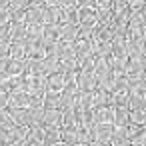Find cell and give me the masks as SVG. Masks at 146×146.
Wrapping results in <instances>:
<instances>
[{"label":"cell","mask_w":146,"mask_h":146,"mask_svg":"<svg viewBox=\"0 0 146 146\" xmlns=\"http://www.w3.org/2000/svg\"><path fill=\"white\" fill-rule=\"evenodd\" d=\"M74 82H76L78 92H94L96 90V78H94V74H80V72H76Z\"/></svg>","instance_id":"obj_1"},{"label":"cell","mask_w":146,"mask_h":146,"mask_svg":"<svg viewBox=\"0 0 146 146\" xmlns=\"http://www.w3.org/2000/svg\"><path fill=\"white\" fill-rule=\"evenodd\" d=\"M6 110H8L14 126H24V128L30 126V110L28 108H6Z\"/></svg>","instance_id":"obj_2"},{"label":"cell","mask_w":146,"mask_h":146,"mask_svg":"<svg viewBox=\"0 0 146 146\" xmlns=\"http://www.w3.org/2000/svg\"><path fill=\"white\" fill-rule=\"evenodd\" d=\"M90 40H92L94 44H104V42H112V34H110V28H108V24H96V26L92 28Z\"/></svg>","instance_id":"obj_3"},{"label":"cell","mask_w":146,"mask_h":146,"mask_svg":"<svg viewBox=\"0 0 146 146\" xmlns=\"http://www.w3.org/2000/svg\"><path fill=\"white\" fill-rule=\"evenodd\" d=\"M46 46L44 42H24V58H44Z\"/></svg>","instance_id":"obj_4"},{"label":"cell","mask_w":146,"mask_h":146,"mask_svg":"<svg viewBox=\"0 0 146 146\" xmlns=\"http://www.w3.org/2000/svg\"><path fill=\"white\" fill-rule=\"evenodd\" d=\"M48 90L46 86V76L36 74V76H28V94H44Z\"/></svg>","instance_id":"obj_5"},{"label":"cell","mask_w":146,"mask_h":146,"mask_svg":"<svg viewBox=\"0 0 146 146\" xmlns=\"http://www.w3.org/2000/svg\"><path fill=\"white\" fill-rule=\"evenodd\" d=\"M72 50H74L76 60L90 58L92 56V40H76V42H72Z\"/></svg>","instance_id":"obj_6"},{"label":"cell","mask_w":146,"mask_h":146,"mask_svg":"<svg viewBox=\"0 0 146 146\" xmlns=\"http://www.w3.org/2000/svg\"><path fill=\"white\" fill-rule=\"evenodd\" d=\"M4 74H6V76H20V74H26V58H24V60H12V58H6Z\"/></svg>","instance_id":"obj_7"},{"label":"cell","mask_w":146,"mask_h":146,"mask_svg":"<svg viewBox=\"0 0 146 146\" xmlns=\"http://www.w3.org/2000/svg\"><path fill=\"white\" fill-rule=\"evenodd\" d=\"M92 108H112V92L94 90L92 92Z\"/></svg>","instance_id":"obj_8"},{"label":"cell","mask_w":146,"mask_h":146,"mask_svg":"<svg viewBox=\"0 0 146 146\" xmlns=\"http://www.w3.org/2000/svg\"><path fill=\"white\" fill-rule=\"evenodd\" d=\"M62 126V110H44L42 128H60Z\"/></svg>","instance_id":"obj_9"},{"label":"cell","mask_w":146,"mask_h":146,"mask_svg":"<svg viewBox=\"0 0 146 146\" xmlns=\"http://www.w3.org/2000/svg\"><path fill=\"white\" fill-rule=\"evenodd\" d=\"M78 24L94 28L96 26V8H78Z\"/></svg>","instance_id":"obj_10"},{"label":"cell","mask_w":146,"mask_h":146,"mask_svg":"<svg viewBox=\"0 0 146 146\" xmlns=\"http://www.w3.org/2000/svg\"><path fill=\"white\" fill-rule=\"evenodd\" d=\"M6 108H28V94L26 92H8V106Z\"/></svg>","instance_id":"obj_11"},{"label":"cell","mask_w":146,"mask_h":146,"mask_svg":"<svg viewBox=\"0 0 146 146\" xmlns=\"http://www.w3.org/2000/svg\"><path fill=\"white\" fill-rule=\"evenodd\" d=\"M24 26H44L42 10H38V8H26L24 10Z\"/></svg>","instance_id":"obj_12"},{"label":"cell","mask_w":146,"mask_h":146,"mask_svg":"<svg viewBox=\"0 0 146 146\" xmlns=\"http://www.w3.org/2000/svg\"><path fill=\"white\" fill-rule=\"evenodd\" d=\"M42 108L44 110H60V92L46 90L42 94Z\"/></svg>","instance_id":"obj_13"},{"label":"cell","mask_w":146,"mask_h":146,"mask_svg":"<svg viewBox=\"0 0 146 146\" xmlns=\"http://www.w3.org/2000/svg\"><path fill=\"white\" fill-rule=\"evenodd\" d=\"M110 144H112V146H128V144H130L128 126H122V128H116V126H114V132H112Z\"/></svg>","instance_id":"obj_14"},{"label":"cell","mask_w":146,"mask_h":146,"mask_svg":"<svg viewBox=\"0 0 146 146\" xmlns=\"http://www.w3.org/2000/svg\"><path fill=\"white\" fill-rule=\"evenodd\" d=\"M112 132H114L112 124H96L94 126V138H96L94 142H110Z\"/></svg>","instance_id":"obj_15"},{"label":"cell","mask_w":146,"mask_h":146,"mask_svg":"<svg viewBox=\"0 0 146 146\" xmlns=\"http://www.w3.org/2000/svg\"><path fill=\"white\" fill-rule=\"evenodd\" d=\"M60 142H64V144H70V146H76V144H80L78 126H72V128H60Z\"/></svg>","instance_id":"obj_16"},{"label":"cell","mask_w":146,"mask_h":146,"mask_svg":"<svg viewBox=\"0 0 146 146\" xmlns=\"http://www.w3.org/2000/svg\"><path fill=\"white\" fill-rule=\"evenodd\" d=\"M58 34H60V42H74L76 40V34H78V26L58 24Z\"/></svg>","instance_id":"obj_17"},{"label":"cell","mask_w":146,"mask_h":146,"mask_svg":"<svg viewBox=\"0 0 146 146\" xmlns=\"http://www.w3.org/2000/svg\"><path fill=\"white\" fill-rule=\"evenodd\" d=\"M94 110V124H112L114 108H92Z\"/></svg>","instance_id":"obj_18"},{"label":"cell","mask_w":146,"mask_h":146,"mask_svg":"<svg viewBox=\"0 0 146 146\" xmlns=\"http://www.w3.org/2000/svg\"><path fill=\"white\" fill-rule=\"evenodd\" d=\"M130 124V110L128 108H114V118H112V126L122 128Z\"/></svg>","instance_id":"obj_19"},{"label":"cell","mask_w":146,"mask_h":146,"mask_svg":"<svg viewBox=\"0 0 146 146\" xmlns=\"http://www.w3.org/2000/svg\"><path fill=\"white\" fill-rule=\"evenodd\" d=\"M58 40H60L58 26H48V24H44V26H42V42H44V46L54 44V42H58Z\"/></svg>","instance_id":"obj_20"},{"label":"cell","mask_w":146,"mask_h":146,"mask_svg":"<svg viewBox=\"0 0 146 146\" xmlns=\"http://www.w3.org/2000/svg\"><path fill=\"white\" fill-rule=\"evenodd\" d=\"M78 8H62L60 6V24H72L78 26Z\"/></svg>","instance_id":"obj_21"},{"label":"cell","mask_w":146,"mask_h":146,"mask_svg":"<svg viewBox=\"0 0 146 146\" xmlns=\"http://www.w3.org/2000/svg\"><path fill=\"white\" fill-rule=\"evenodd\" d=\"M46 86L50 92H62V88L66 86V80L62 74H50L46 76Z\"/></svg>","instance_id":"obj_22"},{"label":"cell","mask_w":146,"mask_h":146,"mask_svg":"<svg viewBox=\"0 0 146 146\" xmlns=\"http://www.w3.org/2000/svg\"><path fill=\"white\" fill-rule=\"evenodd\" d=\"M42 20L48 26H58L60 24V8H44L42 10Z\"/></svg>","instance_id":"obj_23"},{"label":"cell","mask_w":146,"mask_h":146,"mask_svg":"<svg viewBox=\"0 0 146 146\" xmlns=\"http://www.w3.org/2000/svg\"><path fill=\"white\" fill-rule=\"evenodd\" d=\"M26 40V26L22 22L18 24H10V42H24Z\"/></svg>","instance_id":"obj_24"},{"label":"cell","mask_w":146,"mask_h":146,"mask_svg":"<svg viewBox=\"0 0 146 146\" xmlns=\"http://www.w3.org/2000/svg\"><path fill=\"white\" fill-rule=\"evenodd\" d=\"M60 142V128H44V138L42 146H52Z\"/></svg>","instance_id":"obj_25"},{"label":"cell","mask_w":146,"mask_h":146,"mask_svg":"<svg viewBox=\"0 0 146 146\" xmlns=\"http://www.w3.org/2000/svg\"><path fill=\"white\" fill-rule=\"evenodd\" d=\"M146 106V94H132L128 98V110H144Z\"/></svg>","instance_id":"obj_26"},{"label":"cell","mask_w":146,"mask_h":146,"mask_svg":"<svg viewBox=\"0 0 146 146\" xmlns=\"http://www.w3.org/2000/svg\"><path fill=\"white\" fill-rule=\"evenodd\" d=\"M26 132H28V128H24V126H14V128H10V144H24Z\"/></svg>","instance_id":"obj_27"},{"label":"cell","mask_w":146,"mask_h":146,"mask_svg":"<svg viewBox=\"0 0 146 146\" xmlns=\"http://www.w3.org/2000/svg\"><path fill=\"white\" fill-rule=\"evenodd\" d=\"M42 138H44V128H42V126H36V128H28L24 142H26V144H36V142L42 144Z\"/></svg>","instance_id":"obj_28"},{"label":"cell","mask_w":146,"mask_h":146,"mask_svg":"<svg viewBox=\"0 0 146 146\" xmlns=\"http://www.w3.org/2000/svg\"><path fill=\"white\" fill-rule=\"evenodd\" d=\"M112 44V42H110ZM112 60L126 64L128 60V52H126V44H112Z\"/></svg>","instance_id":"obj_29"},{"label":"cell","mask_w":146,"mask_h":146,"mask_svg":"<svg viewBox=\"0 0 146 146\" xmlns=\"http://www.w3.org/2000/svg\"><path fill=\"white\" fill-rule=\"evenodd\" d=\"M72 126H78L74 108H64L62 110V126L60 128H72Z\"/></svg>","instance_id":"obj_30"},{"label":"cell","mask_w":146,"mask_h":146,"mask_svg":"<svg viewBox=\"0 0 146 146\" xmlns=\"http://www.w3.org/2000/svg\"><path fill=\"white\" fill-rule=\"evenodd\" d=\"M8 58H12V60H24V44H20V42H10Z\"/></svg>","instance_id":"obj_31"},{"label":"cell","mask_w":146,"mask_h":146,"mask_svg":"<svg viewBox=\"0 0 146 146\" xmlns=\"http://www.w3.org/2000/svg\"><path fill=\"white\" fill-rule=\"evenodd\" d=\"M94 60H96L94 56L78 60V72L80 74H94Z\"/></svg>","instance_id":"obj_32"},{"label":"cell","mask_w":146,"mask_h":146,"mask_svg":"<svg viewBox=\"0 0 146 146\" xmlns=\"http://www.w3.org/2000/svg\"><path fill=\"white\" fill-rule=\"evenodd\" d=\"M28 110H30V126H28V128H36V126H42L44 108H28Z\"/></svg>","instance_id":"obj_33"},{"label":"cell","mask_w":146,"mask_h":146,"mask_svg":"<svg viewBox=\"0 0 146 146\" xmlns=\"http://www.w3.org/2000/svg\"><path fill=\"white\" fill-rule=\"evenodd\" d=\"M112 8H96V24H110Z\"/></svg>","instance_id":"obj_34"},{"label":"cell","mask_w":146,"mask_h":146,"mask_svg":"<svg viewBox=\"0 0 146 146\" xmlns=\"http://www.w3.org/2000/svg\"><path fill=\"white\" fill-rule=\"evenodd\" d=\"M144 122H146L144 110H130V124H136V126H144Z\"/></svg>","instance_id":"obj_35"},{"label":"cell","mask_w":146,"mask_h":146,"mask_svg":"<svg viewBox=\"0 0 146 146\" xmlns=\"http://www.w3.org/2000/svg\"><path fill=\"white\" fill-rule=\"evenodd\" d=\"M130 146H146V132H144V128L130 136Z\"/></svg>","instance_id":"obj_36"},{"label":"cell","mask_w":146,"mask_h":146,"mask_svg":"<svg viewBox=\"0 0 146 146\" xmlns=\"http://www.w3.org/2000/svg\"><path fill=\"white\" fill-rule=\"evenodd\" d=\"M0 128H6V130L14 128V122H12V118H10V114H8L6 108L0 110Z\"/></svg>","instance_id":"obj_37"},{"label":"cell","mask_w":146,"mask_h":146,"mask_svg":"<svg viewBox=\"0 0 146 146\" xmlns=\"http://www.w3.org/2000/svg\"><path fill=\"white\" fill-rule=\"evenodd\" d=\"M8 8L10 10H26L28 0H8Z\"/></svg>","instance_id":"obj_38"},{"label":"cell","mask_w":146,"mask_h":146,"mask_svg":"<svg viewBox=\"0 0 146 146\" xmlns=\"http://www.w3.org/2000/svg\"><path fill=\"white\" fill-rule=\"evenodd\" d=\"M110 8L112 12H120L128 8V0H110Z\"/></svg>","instance_id":"obj_39"},{"label":"cell","mask_w":146,"mask_h":146,"mask_svg":"<svg viewBox=\"0 0 146 146\" xmlns=\"http://www.w3.org/2000/svg\"><path fill=\"white\" fill-rule=\"evenodd\" d=\"M28 108H42V96L40 94H28Z\"/></svg>","instance_id":"obj_40"},{"label":"cell","mask_w":146,"mask_h":146,"mask_svg":"<svg viewBox=\"0 0 146 146\" xmlns=\"http://www.w3.org/2000/svg\"><path fill=\"white\" fill-rule=\"evenodd\" d=\"M0 42H10V24L0 26Z\"/></svg>","instance_id":"obj_41"},{"label":"cell","mask_w":146,"mask_h":146,"mask_svg":"<svg viewBox=\"0 0 146 146\" xmlns=\"http://www.w3.org/2000/svg\"><path fill=\"white\" fill-rule=\"evenodd\" d=\"M10 24V10L8 8H0V26Z\"/></svg>","instance_id":"obj_42"},{"label":"cell","mask_w":146,"mask_h":146,"mask_svg":"<svg viewBox=\"0 0 146 146\" xmlns=\"http://www.w3.org/2000/svg\"><path fill=\"white\" fill-rule=\"evenodd\" d=\"M128 8H130V10H140V8H144V0H128Z\"/></svg>","instance_id":"obj_43"},{"label":"cell","mask_w":146,"mask_h":146,"mask_svg":"<svg viewBox=\"0 0 146 146\" xmlns=\"http://www.w3.org/2000/svg\"><path fill=\"white\" fill-rule=\"evenodd\" d=\"M8 48L10 42H0V58H8Z\"/></svg>","instance_id":"obj_44"},{"label":"cell","mask_w":146,"mask_h":146,"mask_svg":"<svg viewBox=\"0 0 146 146\" xmlns=\"http://www.w3.org/2000/svg\"><path fill=\"white\" fill-rule=\"evenodd\" d=\"M8 106V92H0V110Z\"/></svg>","instance_id":"obj_45"},{"label":"cell","mask_w":146,"mask_h":146,"mask_svg":"<svg viewBox=\"0 0 146 146\" xmlns=\"http://www.w3.org/2000/svg\"><path fill=\"white\" fill-rule=\"evenodd\" d=\"M60 6L62 8H78L76 6V0H60Z\"/></svg>","instance_id":"obj_46"},{"label":"cell","mask_w":146,"mask_h":146,"mask_svg":"<svg viewBox=\"0 0 146 146\" xmlns=\"http://www.w3.org/2000/svg\"><path fill=\"white\" fill-rule=\"evenodd\" d=\"M46 8H60V0H44Z\"/></svg>","instance_id":"obj_47"},{"label":"cell","mask_w":146,"mask_h":146,"mask_svg":"<svg viewBox=\"0 0 146 146\" xmlns=\"http://www.w3.org/2000/svg\"><path fill=\"white\" fill-rule=\"evenodd\" d=\"M96 8H110V0H94Z\"/></svg>","instance_id":"obj_48"},{"label":"cell","mask_w":146,"mask_h":146,"mask_svg":"<svg viewBox=\"0 0 146 146\" xmlns=\"http://www.w3.org/2000/svg\"><path fill=\"white\" fill-rule=\"evenodd\" d=\"M0 8H8V0H0Z\"/></svg>","instance_id":"obj_49"},{"label":"cell","mask_w":146,"mask_h":146,"mask_svg":"<svg viewBox=\"0 0 146 146\" xmlns=\"http://www.w3.org/2000/svg\"><path fill=\"white\" fill-rule=\"evenodd\" d=\"M94 146H112L110 142H94Z\"/></svg>","instance_id":"obj_50"},{"label":"cell","mask_w":146,"mask_h":146,"mask_svg":"<svg viewBox=\"0 0 146 146\" xmlns=\"http://www.w3.org/2000/svg\"><path fill=\"white\" fill-rule=\"evenodd\" d=\"M22 146H42V144H40V142H36V144H26V142H24Z\"/></svg>","instance_id":"obj_51"},{"label":"cell","mask_w":146,"mask_h":146,"mask_svg":"<svg viewBox=\"0 0 146 146\" xmlns=\"http://www.w3.org/2000/svg\"><path fill=\"white\" fill-rule=\"evenodd\" d=\"M0 146H10V144H6V142H0Z\"/></svg>","instance_id":"obj_52"}]
</instances>
